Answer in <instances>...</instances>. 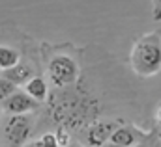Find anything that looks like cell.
Wrapping results in <instances>:
<instances>
[{
    "mask_svg": "<svg viewBox=\"0 0 161 147\" xmlns=\"http://www.w3.org/2000/svg\"><path fill=\"white\" fill-rule=\"evenodd\" d=\"M49 115L62 129L88 127L99 115V103L75 86L54 89L49 95Z\"/></svg>",
    "mask_w": 161,
    "mask_h": 147,
    "instance_id": "obj_1",
    "label": "cell"
},
{
    "mask_svg": "<svg viewBox=\"0 0 161 147\" xmlns=\"http://www.w3.org/2000/svg\"><path fill=\"white\" fill-rule=\"evenodd\" d=\"M129 65L137 76L148 78L161 73V30L141 36L131 47Z\"/></svg>",
    "mask_w": 161,
    "mask_h": 147,
    "instance_id": "obj_2",
    "label": "cell"
},
{
    "mask_svg": "<svg viewBox=\"0 0 161 147\" xmlns=\"http://www.w3.org/2000/svg\"><path fill=\"white\" fill-rule=\"evenodd\" d=\"M47 74L56 89L75 86L79 78V63L68 54H56L47 63Z\"/></svg>",
    "mask_w": 161,
    "mask_h": 147,
    "instance_id": "obj_3",
    "label": "cell"
},
{
    "mask_svg": "<svg viewBox=\"0 0 161 147\" xmlns=\"http://www.w3.org/2000/svg\"><path fill=\"white\" fill-rule=\"evenodd\" d=\"M34 130V117L30 115H11L4 123V138L11 147H23Z\"/></svg>",
    "mask_w": 161,
    "mask_h": 147,
    "instance_id": "obj_4",
    "label": "cell"
},
{
    "mask_svg": "<svg viewBox=\"0 0 161 147\" xmlns=\"http://www.w3.org/2000/svg\"><path fill=\"white\" fill-rule=\"evenodd\" d=\"M118 121H103V119H96L92 121L86 129H84V138L86 144L90 147H103L105 144H109L113 132L116 130Z\"/></svg>",
    "mask_w": 161,
    "mask_h": 147,
    "instance_id": "obj_5",
    "label": "cell"
},
{
    "mask_svg": "<svg viewBox=\"0 0 161 147\" xmlns=\"http://www.w3.org/2000/svg\"><path fill=\"white\" fill-rule=\"evenodd\" d=\"M41 103L34 101L26 91H15L11 97H8L2 106L4 110L8 112L9 115H25V114H30V112L38 110Z\"/></svg>",
    "mask_w": 161,
    "mask_h": 147,
    "instance_id": "obj_6",
    "label": "cell"
},
{
    "mask_svg": "<svg viewBox=\"0 0 161 147\" xmlns=\"http://www.w3.org/2000/svg\"><path fill=\"white\" fill-rule=\"evenodd\" d=\"M146 138H148L146 132H142V130H139V129H135L131 125H118L109 142L122 147H135L137 144L144 142Z\"/></svg>",
    "mask_w": 161,
    "mask_h": 147,
    "instance_id": "obj_7",
    "label": "cell"
},
{
    "mask_svg": "<svg viewBox=\"0 0 161 147\" xmlns=\"http://www.w3.org/2000/svg\"><path fill=\"white\" fill-rule=\"evenodd\" d=\"M4 78H8L9 82H13L15 86H19V84H26L34 73H32V67L30 65H26V63H17L15 67H11V69H6L4 73H2Z\"/></svg>",
    "mask_w": 161,
    "mask_h": 147,
    "instance_id": "obj_8",
    "label": "cell"
},
{
    "mask_svg": "<svg viewBox=\"0 0 161 147\" xmlns=\"http://www.w3.org/2000/svg\"><path fill=\"white\" fill-rule=\"evenodd\" d=\"M25 91L38 103H43L47 97H49V88H47V82L41 78V76H32L26 84H25Z\"/></svg>",
    "mask_w": 161,
    "mask_h": 147,
    "instance_id": "obj_9",
    "label": "cell"
},
{
    "mask_svg": "<svg viewBox=\"0 0 161 147\" xmlns=\"http://www.w3.org/2000/svg\"><path fill=\"white\" fill-rule=\"evenodd\" d=\"M19 63V52L11 47H4L0 45V69L6 71V69H11Z\"/></svg>",
    "mask_w": 161,
    "mask_h": 147,
    "instance_id": "obj_10",
    "label": "cell"
},
{
    "mask_svg": "<svg viewBox=\"0 0 161 147\" xmlns=\"http://www.w3.org/2000/svg\"><path fill=\"white\" fill-rule=\"evenodd\" d=\"M15 91H17V86H15L13 82H9L8 78L2 76V78H0V101L4 103V101H6L8 97H11Z\"/></svg>",
    "mask_w": 161,
    "mask_h": 147,
    "instance_id": "obj_11",
    "label": "cell"
},
{
    "mask_svg": "<svg viewBox=\"0 0 161 147\" xmlns=\"http://www.w3.org/2000/svg\"><path fill=\"white\" fill-rule=\"evenodd\" d=\"M38 144H40L41 147H60L56 132H47V134H43L40 140H38Z\"/></svg>",
    "mask_w": 161,
    "mask_h": 147,
    "instance_id": "obj_12",
    "label": "cell"
},
{
    "mask_svg": "<svg viewBox=\"0 0 161 147\" xmlns=\"http://www.w3.org/2000/svg\"><path fill=\"white\" fill-rule=\"evenodd\" d=\"M56 136H58V144L60 147H66L69 144V132H66V129H62L60 132H56Z\"/></svg>",
    "mask_w": 161,
    "mask_h": 147,
    "instance_id": "obj_13",
    "label": "cell"
},
{
    "mask_svg": "<svg viewBox=\"0 0 161 147\" xmlns=\"http://www.w3.org/2000/svg\"><path fill=\"white\" fill-rule=\"evenodd\" d=\"M152 19L156 21V23H159L161 21V0H154V8H152Z\"/></svg>",
    "mask_w": 161,
    "mask_h": 147,
    "instance_id": "obj_14",
    "label": "cell"
},
{
    "mask_svg": "<svg viewBox=\"0 0 161 147\" xmlns=\"http://www.w3.org/2000/svg\"><path fill=\"white\" fill-rule=\"evenodd\" d=\"M156 119H158V121L161 123V104L158 106V110H156Z\"/></svg>",
    "mask_w": 161,
    "mask_h": 147,
    "instance_id": "obj_15",
    "label": "cell"
},
{
    "mask_svg": "<svg viewBox=\"0 0 161 147\" xmlns=\"http://www.w3.org/2000/svg\"><path fill=\"white\" fill-rule=\"evenodd\" d=\"M135 147H150V145H148V142L144 140V142H141V144H137V145H135Z\"/></svg>",
    "mask_w": 161,
    "mask_h": 147,
    "instance_id": "obj_16",
    "label": "cell"
},
{
    "mask_svg": "<svg viewBox=\"0 0 161 147\" xmlns=\"http://www.w3.org/2000/svg\"><path fill=\"white\" fill-rule=\"evenodd\" d=\"M25 147H41L38 142H32V144H28V145H25Z\"/></svg>",
    "mask_w": 161,
    "mask_h": 147,
    "instance_id": "obj_17",
    "label": "cell"
},
{
    "mask_svg": "<svg viewBox=\"0 0 161 147\" xmlns=\"http://www.w3.org/2000/svg\"><path fill=\"white\" fill-rule=\"evenodd\" d=\"M103 147H122V145H116V144H113V142H109V144H105Z\"/></svg>",
    "mask_w": 161,
    "mask_h": 147,
    "instance_id": "obj_18",
    "label": "cell"
},
{
    "mask_svg": "<svg viewBox=\"0 0 161 147\" xmlns=\"http://www.w3.org/2000/svg\"><path fill=\"white\" fill-rule=\"evenodd\" d=\"M159 142H161V130H159Z\"/></svg>",
    "mask_w": 161,
    "mask_h": 147,
    "instance_id": "obj_19",
    "label": "cell"
},
{
    "mask_svg": "<svg viewBox=\"0 0 161 147\" xmlns=\"http://www.w3.org/2000/svg\"><path fill=\"white\" fill-rule=\"evenodd\" d=\"M0 115H2V106H0Z\"/></svg>",
    "mask_w": 161,
    "mask_h": 147,
    "instance_id": "obj_20",
    "label": "cell"
},
{
    "mask_svg": "<svg viewBox=\"0 0 161 147\" xmlns=\"http://www.w3.org/2000/svg\"><path fill=\"white\" fill-rule=\"evenodd\" d=\"M150 147H159V145H150Z\"/></svg>",
    "mask_w": 161,
    "mask_h": 147,
    "instance_id": "obj_21",
    "label": "cell"
}]
</instances>
